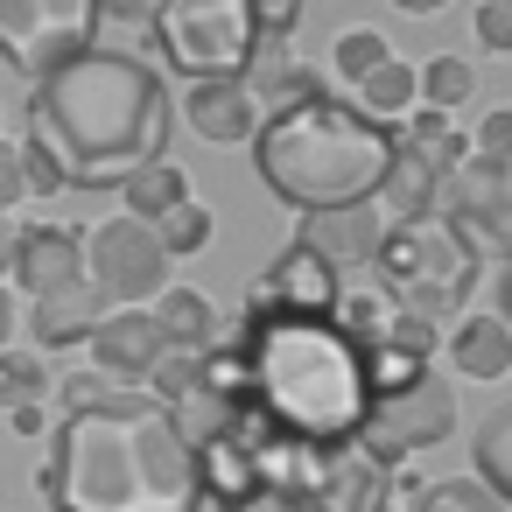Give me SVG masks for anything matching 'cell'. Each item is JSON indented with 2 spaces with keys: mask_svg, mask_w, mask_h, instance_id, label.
Segmentation results:
<instances>
[{
  "mask_svg": "<svg viewBox=\"0 0 512 512\" xmlns=\"http://www.w3.org/2000/svg\"><path fill=\"white\" fill-rule=\"evenodd\" d=\"M183 106L141 50L92 43L64 71L29 85V148H43L64 176V190H106L134 169L169 155Z\"/></svg>",
  "mask_w": 512,
  "mask_h": 512,
  "instance_id": "cell-1",
  "label": "cell"
},
{
  "mask_svg": "<svg viewBox=\"0 0 512 512\" xmlns=\"http://www.w3.org/2000/svg\"><path fill=\"white\" fill-rule=\"evenodd\" d=\"M50 512H204L197 442L176 407L127 393L113 407H64L36 463Z\"/></svg>",
  "mask_w": 512,
  "mask_h": 512,
  "instance_id": "cell-2",
  "label": "cell"
},
{
  "mask_svg": "<svg viewBox=\"0 0 512 512\" xmlns=\"http://www.w3.org/2000/svg\"><path fill=\"white\" fill-rule=\"evenodd\" d=\"M232 344L246 358V407L253 414H267L281 435H302L316 449H358V435L379 407L365 337H351L337 316L246 309Z\"/></svg>",
  "mask_w": 512,
  "mask_h": 512,
  "instance_id": "cell-3",
  "label": "cell"
},
{
  "mask_svg": "<svg viewBox=\"0 0 512 512\" xmlns=\"http://www.w3.org/2000/svg\"><path fill=\"white\" fill-rule=\"evenodd\" d=\"M393 148H400V127H379L372 113H358V99H337L323 85L316 99L267 113L253 141V169L288 211L309 218V211L372 204L393 169Z\"/></svg>",
  "mask_w": 512,
  "mask_h": 512,
  "instance_id": "cell-4",
  "label": "cell"
},
{
  "mask_svg": "<svg viewBox=\"0 0 512 512\" xmlns=\"http://www.w3.org/2000/svg\"><path fill=\"white\" fill-rule=\"evenodd\" d=\"M477 274H484V260L463 246V232L442 211L435 218H414V225H386V246L372 260V281L393 295V309H414L428 323L463 316Z\"/></svg>",
  "mask_w": 512,
  "mask_h": 512,
  "instance_id": "cell-5",
  "label": "cell"
},
{
  "mask_svg": "<svg viewBox=\"0 0 512 512\" xmlns=\"http://www.w3.org/2000/svg\"><path fill=\"white\" fill-rule=\"evenodd\" d=\"M260 50V0H169L155 22V57L204 85V78H246Z\"/></svg>",
  "mask_w": 512,
  "mask_h": 512,
  "instance_id": "cell-6",
  "label": "cell"
},
{
  "mask_svg": "<svg viewBox=\"0 0 512 512\" xmlns=\"http://www.w3.org/2000/svg\"><path fill=\"white\" fill-rule=\"evenodd\" d=\"M99 43V0H0V64L29 85Z\"/></svg>",
  "mask_w": 512,
  "mask_h": 512,
  "instance_id": "cell-7",
  "label": "cell"
},
{
  "mask_svg": "<svg viewBox=\"0 0 512 512\" xmlns=\"http://www.w3.org/2000/svg\"><path fill=\"white\" fill-rule=\"evenodd\" d=\"M85 281L106 309H155L169 295V246L141 218H106L85 232Z\"/></svg>",
  "mask_w": 512,
  "mask_h": 512,
  "instance_id": "cell-8",
  "label": "cell"
},
{
  "mask_svg": "<svg viewBox=\"0 0 512 512\" xmlns=\"http://www.w3.org/2000/svg\"><path fill=\"white\" fill-rule=\"evenodd\" d=\"M449 428H456V393H449L435 372H421L414 386L379 393V407H372V421H365L358 449H365L379 470H393V463H407V456L435 449Z\"/></svg>",
  "mask_w": 512,
  "mask_h": 512,
  "instance_id": "cell-9",
  "label": "cell"
},
{
  "mask_svg": "<svg viewBox=\"0 0 512 512\" xmlns=\"http://www.w3.org/2000/svg\"><path fill=\"white\" fill-rule=\"evenodd\" d=\"M463 246L484 260V267H505L512 260V162H484L470 155L449 183H442V204H435Z\"/></svg>",
  "mask_w": 512,
  "mask_h": 512,
  "instance_id": "cell-10",
  "label": "cell"
},
{
  "mask_svg": "<svg viewBox=\"0 0 512 512\" xmlns=\"http://www.w3.org/2000/svg\"><path fill=\"white\" fill-rule=\"evenodd\" d=\"M337 302H344V274L330 260H316L302 239L281 260H267L246 295V309H295V316H337Z\"/></svg>",
  "mask_w": 512,
  "mask_h": 512,
  "instance_id": "cell-11",
  "label": "cell"
},
{
  "mask_svg": "<svg viewBox=\"0 0 512 512\" xmlns=\"http://www.w3.org/2000/svg\"><path fill=\"white\" fill-rule=\"evenodd\" d=\"M190 442H197V491H204L211 512H260V505H267L260 463H253V449L239 442L232 421H225V428H204V435H190Z\"/></svg>",
  "mask_w": 512,
  "mask_h": 512,
  "instance_id": "cell-12",
  "label": "cell"
},
{
  "mask_svg": "<svg viewBox=\"0 0 512 512\" xmlns=\"http://www.w3.org/2000/svg\"><path fill=\"white\" fill-rule=\"evenodd\" d=\"M295 239H302L316 260H330L344 281H358V274H372V260H379V246H386V218H379V204L309 211V218L295 225Z\"/></svg>",
  "mask_w": 512,
  "mask_h": 512,
  "instance_id": "cell-13",
  "label": "cell"
},
{
  "mask_svg": "<svg viewBox=\"0 0 512 512\" xmlns=\"http://www.w3.org/2000/svg\"><path fill=\"white\" fill-rule=\"evenodd\" d=\"M176 106H183V127H190L197 141H211V148H253L260 127H267V113H260V99L246 92V78H204V85H190Z\"/></svg>",
  "mask_w": 512,
  "mask_h": 512,
  "instance_id": "cell-14",
  "label": "cell"
},
{
  "mask_svg": "<svg viewBox=\"0 0 512 512\" xmlns=\"http://www.w3.org/2000/svg\"><path fill=\"white\" fill-rule=\"evenodd\" d=\"M15 281H22L36 302L71 295V288H92V281H85V232L29 225V232H22V253H15Z\"/></svg>",
  "mask_w": 512,
  "mask_h": 512,
  "instance_id": "cell-15",
  "label": "cell"
},
{
  "mask_svg": "<svg viewBox=\"0 0 512 512\" xmlns=\"http://www.w3.org/2000/svg\"><path fill=\"white\" fill-rule=\"evenodd\" d=\"M162 351H169V337H162L155 309H106V323L92 330L99 372H113V379H127V386H148V372L162 365Z\"/></svg>",
  "mask_w": 512,
  "mask_h": 512,
  "instance_id": "cell-16",
  "label": "cell"
},
{
  "mask_svg": "<svg viewBox=\"0 0 512 512\" xmlns=\"http://www.w3.org/2000/svg\"><path fill=\"white\" fill-rule=\"evenodd\" d=\"M246 92L260 99V113H288V106L316 99L323 78L295 57V36H260V50H253V64H246Z\"/></svg>",
  "mask_w": 512,
  "mask_h": 512,
  "instance_id": "cell-17",
  "label": "cell"
},
{
  "mask_svg": "<svg viewBox=\"0 0 512 512\" xmlns=\"http://www.w3.org/2000/svg\"><path fill=\"white\" fill-rule=\"evenodd\" d=\"M442 344H449V365L463 379H505L512 372V330L498 309H463Z\"/></svg>",
  "mask_w": 512,
  "mask_h": 512,
  "instance_id": "cell-18",
  "label": "cell"
},
{
  "mask_svg": "<svg viewBox=\"0 0 512 512\" xmlns=\"http://www.w3.org/2000/svg\"><path fill=\"white\" fill-rule=\"evenodd\" d=\"M379 218L386 225H414V218H435V204H442V176L428 169V155H414L407 141L393 148V169H386V183H379Z\"/></svg>",
  "mask_w": 512,
  "mask_h": 512,
  "instance_id": "cell-19",
  "label": "cell"
},
{
  "mask_svg": "<svg viewBox=\"0 0 512 512\" xmlns=\"http://www.w3.org/2000/svg\"><path fill=\"white\" fill-rule=\"evenodd\" d=\"M386 498H393V470H379L365 449H337L309 512H379Z\"/></svg>",
  "mask_w": 512,
  "mask_h": 512,
  "instance_id": "cell-20",
  "label": "cell"
},
{
  "mask_svg": "<svg viewBox=\"0 0 512 512\" xmlns=\"http://www.w3.org/2000/svg\"><path fill=\"white\" fill-rule=\"evenodd\" d=\"M99 323H106V302H99L92 288L50 295V302H36V309H29V330H36V344H50V351L92 344V330H99Z\"/></svg>",
  "mask_w": 512,
  "mask_h": 512,
  "instance_id": "cell-21",
  "label": "cell"
},
{
  "mask_svg": "<svg viewBox=\"0 0 512 512\" xmlns=\"http://www.w3.org/2000/svg\"><path fill=\"white\" fill-rule=\"evenodd\" d=\"M400 141H407L414 155H428V169H435L442 183L470 162V134H456V120H449V113H435V106H414V113L400 120Z\"/></svg>",
  "mask_w": 512,
  "mask_h": 512,
  "instance_id": "cell-22",
  "label": "cell"
},
{
  "mask_svg": "<svg viewBox=\"0 0 512 512\" xmlns=\"http://www.w3.org/2000/svg\"><path fill=\"white\" fill-rule=\"evenodd\" d=\"M120 204H127V218H141V225H162L176 204H190V176L162 155V162H148V169H134L127 183H120Z\"/></svg>",
  "mask_w": 512,
  "mask_h": 512,
  "instance_id": "cell-23",
  "label": "cell"
},
{
  "mask_svg": "<svg viewBox=\"0 0 512 512\" xmlns=\"http://www.w3.org/2000/svg\"><path fill=\"white\" fill-rule=\"evenodd\" d=\"M414 106H421V64H407V57L379 64V71L358 85V113H372L379 127H400Z\"/></svg>",
  "mask_w": 512,
  "mask_h": 512,
  "instance_id": "cell-24",
  "label": "cell"
},
{
  "mask_svg": "<svg viewBox=\"0 0 512 512\" xmlns=\"http://www.w3.org/2000/svg\"><path fill=\"white\" fill-rule=\"evenodd\" d=\"M155 323L176 351H218V309L197 295V288H169L155 302Z\"/></svg>",
  "mask_w": 512,
  "mask_h": 512,
  "instance_id": "cell-25",
  "label": "cell"
},
{
  "mask_svg": "<svg viewBox=\"0 0 512 512\" xmlns=\"http://www.w3.org/2000/svg\"><path fill=\"white\" fill-rule=\"evenodd\" d=\"M393 57H400V50L386 43V29L358 22V29H344V36L330 43V78H344V85L358 92V85H365V78H372L379 64H393Z\"/></svg>",
  "mask_w": 512,
  "mask_h": 512,
  "instance_id": "cell-26",
  "label": "cell"
},
{
  "mask_svg": "<svg viewBox=\"0 0 512 512\" xmlns=\"http://www.w3.org/2000/svg\"><path fill=\"white\" fill-rule=\"evenodd\" d=\"M470 463H477V477L512 505V400L484 414V428H477V442H470Z\"/></svg>",
  "mask_w": 512,
  "mask_h": 512,
  "instance_id": "cell-27",
  "label": "cell"
},
{
  "mask_svg": "<svg viewBox=\"0 0 512 512\" xmlns=\"http://www.w3.org/2000/svg\"><path fill=\"white\" fill-rule=\"evenodd\" d=\"M169 0H99V43L106 50H155V22Z\"/></svg>",
  "mask_w": 512,
  "mask_h": 512,
  "instance_id": "cell-28",
  "label": "cell"
},
{
  "mask_svg": "<svg viewBox=\"0 0 512 512\" xmlns=\"http://www.w3.org/2000/svg\"><path fill=\"white\" fill-rule=\"evenodd\" d=\"M50 365L36 351H0V414H15V407H50Z\"/></svg>",
  "mask_w": 512,
  "mask_h": 512,
  "instance_id": "cell-29",
  "label": "cell"
},
{
  "mask_svg": "<svg viewBox=\"0 0 512 512\" xmlns=\"http://www.w3.org/2000/svg\"><path fill=\"white\" fill-rule=\"evenodd\" d=\"M337 323L351 330V337H365V344H379L386 337V323H393V295L372 281V274H358V281H344V302H337Z\"/></svg>",
  "mask_w": 512,
  "mask_h": 512,
  "instance_id": "cell-30",
  "label": "cell"
},
{
  "mask_svg": "<svg viewBox=\"0 0 512 512\" xmlns=\"http://www.w3.org/2000/svg\"><path fill=\"white\" fill-rule=\"evenodd\" d=\"M477 99V71H470V57H428L421 64V106H435V113H463Z\"/></svg>",
  "mask_w": 512,
  "mask_h": 512,
  "instance_id": "cell-31",
  "label": "cell"
},
{
  "mask_svg": "<svg viewBox=\"0 0 512 512\" xmlns=\"http://www.w3.org/2000/svg\"><path fill=\"white\" fill-rule=\"evenodd\" d=\"M204 358H211V351H176V344H169V351H162V365L148 372V393H155L162 407H176V414H183V407L204 393Z\"/></svg>",
  "mask_w": 512,
  "mask_h": 512,
  "instance_id": "cell-32",
  "label": "cell"
},
{
  "mask_svg": "<svg viewBox=\"0 0 512 512\" xmlns=\"http://www.w3.org/2000/svg\"><path fill=\"white\" fill-rule=\"evenodd\" d=\"M407 512H505V498L470 470V477H442V484H428Z\"/></svg>",
  "mask_w": 512,
  "mask_h": 512,
  "instance_id": "cell-33",
  "label": "cell"
},
{
  "mask_svg": "<svg viewBox=\"0 0 512 512\" xmlns=\"http://www.w3.org/2000/svg\"><path fill=\"white\" fill-rule=\"evenodd\" d=\"M211 225H218V218L190 197V204H176V211L155 225V239L169 246V260H190V253H204V246H211Z\"/></svg>",
  "mask_w": 512,
  "mask_h": 512,
  "instance_id": "cell-34",
  "label": "cell"
},
{
  "mask_svg": "<svg viewBox=\"0 0 512 512\" xmlns=\"http://www.w3.org/2000/svg\"><path fill=\"white\" fill-rule=\"evenodd\" d=\"M379 344H393V351H407V358H435L442 351V323H428V316H414V309H393V323H386V337Z\"/></svg>",
  "mask_w": 512,
  "mask_h": 512,
  "instance_id": "cell-35",
  "label": "cell"
},
{
  "mask_svg": "<svg viewBox=\"0 0 512 512\" xmlns=\"http://www.w3.org/2000/svg\"><path fill=\"white\" fill-rule=\"evenodd\" d=\"M470 36H477L491 57H512V0H477V15H470Z\"/></svg>",
  "mask_w": 512,
  "mask_h": 512,
  "instance_id": "cell-36",
  "label": "cell"
},
{
  "mask_svg": "<svg viewBox=\"0 0 512 512\" xmlns=\"http://www.w3.org/2000/svg\"><path fill=\"white\" fill-rule=\"evenodd\" d=\"M470 155H484V162H512V106H491V113L477 120Z\"/></svg>",
  "mask_w": 512,
  "mask_h": 512,
  "instance_id": "cell-37",
  "label": "cell"
},
{
  "mask_svg": "<svg viewBox=\"0 0 512 512\" xmlns=\"http://www.w3.org/2000/svg\"><path fill=\"white\" fill-rule=\"evenodd\" d=\"M428 365L421 358H407V351H393V344H372V379H379V393H400V386H414Z\"/></svg>",
  "mask_w": 512,
  "mask_h": 512,
  "instance_id": "cell-38",
  "label": "cell"
},
{
  "mask_svg": "<svg viewBox=\"0 0 512 512\" xmlns=\"http://www.w3.org/2000/svg\"><path fill=\"white\" fill-rule=\"evenodd\" d=\"M22 197H29V162L15 141H0V211H15Z\"/></svg>",
  "mask_w": 512,
  "mask_h": 512,
  "instance_id": "cell-39",
  "label": "cell"
},
{
  "mask_svg": "<svg viewBox=\"0 0 512 512\" xmlns=\"http://www.w3.org/2000/svg\"><path fill=\"white\" fill-rule=\"evenodd\" d=\"M22 162H29V197H57V190H64V176H57V162H50L43 148L22 141Z\"/></svg>",
  "mask_w": 512,
  "mask_h": 512,
  "instance_id": "cell-40",
  "label": "cell"
},
{
  "mask_svg": "<svg viewBox=\"0 0 512 512\" xmlns=\"http://www.w3.org/2000/svg\"><path fill=\"white\" fill-rule=\"evenodd\" d=\"M302 0H260V36H295Z\"/></svg>",
  "mask_w": 512,
  "mask_h": 512,
  "instance_id": "cell-41",
  "label": "cell"
},
{
  "mask_svg": "<svg viewBox=\"0 0 512 512\" xmlns=\"http://www.w3.org/2000/svg\"><path fill=\"white\" fill-rule=\"evenodd\" d=\"M22 232H29V225H22L15 211H0V281H15V253H22Z\"/></svg>",
  "mask_w": 512,
  "mask_h": 512,
  "instance_id": "cell-42",
  "label": "cell"
},
{
  "mask_svg": "<svg viewBox=\"0 0 512 512\" xmlns=\"http://www.w3.org/2000/svg\"><path fill=\"white\" fill-rule=\"evenodd\" d=\"M22 330V302H15V288L0 281V351H8V337Z\"/></svg>",
  "mask_w": 512,
  "mask_h": 512,
  "instance_id": "cell-43",
  "label": "cell"
},
{
  "mask_svg": "<svg viewBox=\"0 0 512 512\" xmlns=\"http://www.w3.org/2000/svg\"><path fill=\"white\" fill-rule=\"evenodd\" d=\"M8 428H15V435H43V428H50V407H15Z\"/></svg>",
  "mask_w": 512,
  "mask_h": 512,
  "instance_id": "cell-44",
  "label": "cell"
},
{
  "mask_svg": "<svg viewBox=\"0 0 512 512\" xmlns=\"http://www.w3.org/2000/svg\"><path fill=\"white\" fill-rule=\"evenodd\" d=\"M393 8H400V15H414V22H428V15H442V8H449V0H393Z\"/></svg>",
  "mask_w": 512,
  "mask_h": 512,
  "instance_id": "cell-45",
  "label": "cell"
},
{
  "mask_svg": "<svg viewBox=\"0 0 512 512\" xmlns=\"http://www.w3.org/2000/svg\"><path fill=\"white\" fill-rule=\"evenodd\" d=\"M498 316H505V330H512V260L498 267Z\"/></svg>",
  "mask_w": 512,
  "mask_h": 512,
  "instance_id": "cell-46",
  "label": "cell"
},
{
  "mask_svg": "<svg viewBox=\"0 0 512 512\" xmlns=\"http://www.w3.org/2000/svg\"><path fill=\"white\" fill-rule=\"evenodd\" d=\"M421 491H428V484H421L414 470H400V477H393V498H421Z\"/></svg>",
  "mask_w": 512,
  "mask_h": 512,
  "instance_id": "cell-47",
  "label": "cell"
},
{
  "mask_svg": "<svg viewBox=\"0 0 512 512\" xmlns=\"http://www.w3.org/2000/svg\"><path fill=\"white\" fill-rule=\"evenodd\" d=\"M379 512H407V505H400V498H386V505H379Z\"/></svg>",
  "mask_w": 512,
  "mask_h": 512,
  "instance_id": "cell-48",
  "label": "cell"
},
{
  "mask_svg": "<svg viewBox=\"0 0 512 512\" xmlns=\"http://www.w3.org/2000/svg\"><path fill=\"white\" fill-rule=\"evenodd\" d=\"M0 141H8V134H0Z\"/></svg>",
  "mask_w": 512,
  "mask_h": 512,
  "instance_id": "cell-49",
  "label": "cell"
}]
</instances>
